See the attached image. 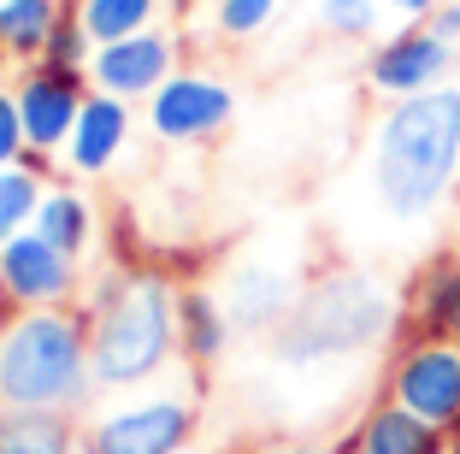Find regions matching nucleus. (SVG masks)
Segmentation results:
<instances>
[{"label": "nucleus", "instance_id": "nucleus-3", "mask_svg": "<svg viewBox=\"0 0 460 454\" xmlns=\"http://www.w3.org/2000/svg\"><path fill=\"white\" fill-rule=\"evenodd\" d=\"M95 396L89 313L30 307L0 325V407L6 414H77Z\"/></svg>", "mask_w": 460, "mask_h": 454}, {"label": "nucleus", "instance_id": "nucleus-21", "mask_svg": "<svg viewBox=\"0 0 460 454\" xmlns=\"http://www.w3.org/2000/svg\"><path fill=\"white\" fill-rule=\"evenodd\" d=\"M41 195H48L41 172H30L24 160H18V165H0V242H13V236H24V230H36Z\"/></svg>", "mask_w": 460, "mask_h": 454}, {"label": "nucleus", "instance_id": "nucleus-2", "mask_svg": "<svg viewBox=\"0 0 460 454\" xmlns=\"http://www.w3.org/2000/svg\"><path fill=\"white\" fill-rule=\"evenodd\" d=\"M89 366L95 389H142L183 361L177 283L165 272H112L89 295Z\"/></svg>", "mask_w": 460, "mask_h": 454}, {"label": "nucleus", "instance_id": "nucleus-18", "mask_svg": "<svg viewBox=\"0 0 460 454\" xmlns=\"http://www.w3.org/2000/svg\"><path fill=\"white\" fill-rule=\"evenodd\" d=\"M59 0H0V54L13 59H41L48 36L59 24Z\"/></svg>", "mask_w": 460, "mask_h": 454}, {"label": "nucleus", "instance_id": "nucleus-26", "mask_svg": "<svg viewBox=\"0 0 460 454\" xmlns=\"http://www.w3.org/2000/svg\"><path fill=\"white\" fill-rule=\"evenodd\" d=\"M425 30H431L437 41H448V48H460V0H443V6L425 18Z\"/></svg>", "mask_w": 460, "mask_h": 454}, {"label": "nucleus", "instance_id": "nucleus-33", "mask_svg": "<svg viewBox=\"0 0 460 454\" xmlns=\"http://www.w3.org/2000/svg\"><path fill=\"white\" fill-rule=\"evenodd\" d=\"M183 454H190V449H183Z\"/></svg>", "mask_w": 460, "mask_h": 454}, {"label": "nucleus", "instance_id": "nucleus-14", "mask_svg": "<svg viewBox=\"0 0 460 454\" xmlns=\"http://www.w3.org/2000/svg\"><path fill=\"white\" fill-rule=\"evenodd\" d=\"M443 442L448 437L437 425H425L420 414H407V407H395V401L384 396L378 407H366V414H360L349 449L354 454H437Z\"/></svg>", "mask_w": 460, "mask_h": 454}, {"label": "nucleus", "instance_id": "nucleus-16", "mask_svg": "<svg viewBox=\"0 0 460 454\" xmlns=\"http://www.w3.org/2000/svg\"><path fill=\"white\" fill-rule=\"evenodd\" d=\"M0 454H83L71 414H6L0 407Z\"/></svg>", "mask_w": 460, "mask_h": 454}, {"label": "nucleus", "instance_id": "nucleus-6", "mask_svg": "<svg viewBox=\"0 0 460 454\" xmlns=\"http://www.w3.org/2000/svg\"><path fill=\"white\" fill-rule=\"evenodd\" d=\"M195 437V401L190 396H136L124 407H107L83 431V454H183Z\"/></svg>", "mask_w": 460, "mask_h": 454}, {"label": "nucleus", "instance_id": "nucleus-32", "mask_svg": "<svg viewBox=\"0 0 460 454\" xmlns=\"http://www.w3.org/2000/svg\"><path fill=\"white\" fill-rule=\"evenodd\" d=\"M296 6H307V0H296Z\"/></svg>", "mask_w": 460, "mask_h": 454}, {"label": "nucleus", "instance_id": "nucleus-24", "mask_svg": "<svg viewBox=\"0 0 460 454\" xmlns=\"http://www.w3.org/2000/svg\"><path fill=\"white\" fill-rule=\"evenodd\" d=\"M378 0H319V18H325V30L331 36H349V41H360V36H372L378 30Z\"/></svg>", "mask_w": 460, "mask_h": 454}, {"label": "nucleus", "instance_id": "nucleus-11", "mask_svg": "<svg viewBox=\"0 0 460 454\" xmlns=\"http://www.w3.org/2000/svg\"><path fill=\"white\" fill-rule=\"evenodd\" d=\"M165 77H177V41L160 24L119 36V41H101L95 59H89V89L119 94V101H154V89Z\"/></svg>", "mask_w": 460, "mask_h": 454}, {"label": "nucleus", "instance_id": "nucleus-27", "mask_svg": "<svg viewBox=\"0 0 460 454\" xmlns=\"http://www.w3.org/2000/svg\"><path fill=\"white\" fill-rule=\"evenodd\" d=\"M378 6H384V13H395V18H407V24H425L443 0H378Z\"/></svg>", "mask_w": 460, "mask_h": 454}, {"label": "nucleus", "instance_id": "nucleus-15", "mask_svg": "<svg viewBox=\"0 0 460 454\" xmlns=\"http://www.w3.org/2000/svg\"><path fill=\"white\" fill-rule=\"evenodd\" d=\"M230 343L225 301L213 289H177V348L190 366H213Z\"/></svg>", "mask_w": 460, "mask_h": 454}, {"label": "nucleus", "instance_id": "nucleus-1", "mask_svg": "<svg viewBox=\"0 0 460 454\" xmlns=\"http://www.w3.org/2000/svg\"><path fill=\"white\" fill-rule=\"evenodd\" d=\"M460 183V83L390 101L372 130V195L390 218L420 225Z\"/></svg>", "mask_w": 460, "mask_h": 454}, {"label": "nucleus", "instance_id": "nucleus-22", "mask_svg": "<svg viewBox=\"0 0 460 454\" xmlns=\"http://www.w3.org/2000/svg\"><path fill=\"white\" fill-rule=\"evenodd\" d=\"M89 59H95V36L83 30L77 6H66L54 24V36H48V48H41V66H59V71H89Z\"/></svg>", "mask_w": 460, "mask_h": 454}, {"label": "nucleus", "instance_id": "nucleus-7", "mask_svg": "<svg viewBox=\"0 0 460 454\" xmlns=\"http://www.w3.org/2000/svg\"><path fill=\"white\" fill-rule=\"evenodd\" d=\"M230 119H236V94H230V83L207 77V71H177L148 101V130L160 142H177V147L213 142Z\"/></svg>", "mask_w": 460, "mask_h": 454}, {"label": "nucleus", "instance_id": "nucleus-12", "mask_svg": "<svg viewBox=\"0 0 460 454\" xmlns=\"http://www.w3.org/2000/svg\"><path fill=\"white\" fill-rule=\"evenodd\" d=\"M218 301H225L230 331H284V319L296 313L301 295H296V278H289L284 266L248 260V266H236V272L225 278Z\"/></svg>", "mask_w": 460, "mask_h": 454}, {"label": "nucleus", "instance_id": "nucleus-17", "mask_svg": "<svg viewBox=\"0 0 460 454\" xmlns=\"http://www.w3.org/2000/svg\"><path fill=\"white\" fill-rule=\"evenodd\" d=\"M36 236H48L59 254L77 260L89 242H95V207L77 195V189H48L36 213Z\"/></svg>", "mask_w": 460, "mask_h": 454}, {"label": "nucleus", "instance_id": "nucleus-4", "mask_svg": "<svg viewBox=\"0 0 460 454\" xmlns=\"http://www.w3.org/2000/svg\"><path fill=\"white\" fill-rule=\"evenodd\" d=\"M395 331V295L372 272H331L296 301V313L278 331V361L313 366L342 361L360 348H378Z\"/></svg>", "mask_w": 460, "mask_h": 454}, {"label": "nucleus", "instance_id": "nucleus-13", "mask_svg": "<svg viewBox=\"0 0 460 454\" xmlns=\"http://www.w3.org/2000/svg\"><path fill=\"white\" fill-rule=\"evenodd\" d=\"M124 147H130V101L89 89V101L77 112V130L66 142V165L77 177H107Z\"/></svg>", "mask_w": 460, "mask_h": 454}, {"label": "nucleus", "instance_id": "nucleus-25", "mask_svg": "<svg viewBox=\"0 0 460 454\" xmlns=\"http://www.w3.org/2000/svg\"><path fill=\"white\" fill-rule=\"evenodd\" d=\"M30 154V142H24V119H18V101H13V89H0V165H18Z\"/></svg>", "mask_w": 460, "mask_h": 454}, {"label": "nucleus", "instance_id": "nucleus-19", "mask_svg": "<svg viewBox=\"0 0 460 454\" xmlns=\"http://www.w3.org/2000/svg\"><path fill=\"white\" fill-rule=\"evenodd\" d=\"M455 313H460V260H437V266H425L420 289H413V331L448 336Z\"/></svg>", "mask_w": 460, "mask_h": 454}, {"label": "nucleus", "instance_id": "nucleus-30", "mask_svg": "<svg viewBox=\"0 0 460 454\" xmlns=\"http://www.w3.org/2000/svg\"><path fill=\"white\" fill-rule=\"evenodd\" d=\"M448 336H455V343H460V313H455V325H448Z\"/></svg>", "mask_w": 460, "mask_h": 454}, {"label": "nucleus", "instance_id": "nucleus-23", "mask_svg": "<svg viewBox=\"0 0 460 454\" xmlns=\"http://www.w3.org/2000/svg\"><path fill=\"white\" fill-rule=\"evenodd\" d=\"M284 0H213V30L225 41H254L260 30H271Z\"/></svg>", "mask_w": 460, "mask_h": 454}, {"label": "nucleus", "instance_id": "nucleus-31", "mask_svg": "<svg viewBox=\"0 0 460 454\" xmlns=\"http://www.w3.org/2000/svg\"><path fill=\"white\" fill-rule=\"evenodd\" d=\"M331 454H354V449H349V442H342V449H331Z\"/></svg>", "mask_w": 460, "mask_h": 454}, {"label": "nucleus", "instance_id": "nucleus-8", "mask_svg": "<svg viewBox=\"0 0 460 454\" xmlns=\"http://www.w3.org/2000/svg\"><path fill=\"white\" fill-rule=\"evenodd\" d=\"M18 119H24V142L30 154H66L71 130H77V112L89 101V71H59V66H30L13 89Z\"/></svg>", "mask_w": 460, "mask_h": 454}, {"label": "nucleus", "instance_id": "nucleus-20", "mask_svg": "<svg viewBox=\"0 0 460 454\" xmlns=\"http://www.w3.org/2000/svg\"><path fill=\"white\" fill-rule=\"evenodd\" d=\"M83 18V30L101 41H119V36H136V30H154V18L165 13V0H71Z\"/></svg>", "mask_w": 460, "mask_h": 454}, {"label": "nucleus", "instance_id": "nucleus-9", "mask_svg": "<svg viewBox=\"0 0 460 454\" xmlns=\"http://www.w3.org/2000/svg\"><path fill=\"white\" fill-rule=\"evenodd\" d=\"M455 54L448 41H437L425 24H402L395 36H384L366 59V83L384 94V101H413V94H431L448 83L455 71Z\"/></svg>", "mask_w": 460, "mask_h": 454}, {"label": "nucleus", "instance_id": "nucleus-28", "mask_svg": "<svg viewBox=\"0 0 460 454\" xmlns=\"http://www.w3.org/2000/svg\"><path fill=\"white\" fill-rule=\"evenodd\" d=\"M248 454H313V449L301 437H266V442H254Z\"/></svg>", "mask_w": 460, "mask_h": 454}, {"label": "nucleus", "instance_id": "nucleus-29", "mask_svg": "<svg viewBox=\"0 0 460 454\" xmlns=\"http://www.w3.org/2000/svg\"><path fill=\"white\" fill-rule=\"evenodd\" d=\"M437 454H460V437H448V442H443V449H437Z\"/></svg>", "mask_w": 460, "mask_h": 454}, {"label": "nucleus", "instance_id": "nucleus-10", "mask_svg": "<svg viewBox=\"0 0 460 454\" xmlns=\"http://www.w3.org/2000/svg\"><path fill=\"white\" fill-rule=\"evenodd\" d=\"M0 295H6L18 313L71 307V295H77V260L59 254L48 236L24 230V236L0 242Z\"/></svg>", "mask_w": 460, "mask_h": 454}, {"label": "nucleus", "instance_id": "nucleus-5", "mask_svg": "<svg viewBox=\"0 0 460 454\" xmlns=\"http://www.w3.org/2000/svg\"><path fill=\"white\" fill-rule=\"evenodd\" d=\"M384 396L407 414H420L443 437H460V343L455 336H407L390 361Z\"/></svg>", "mask_w": 460, "mask_h": 454}]
</instances>
